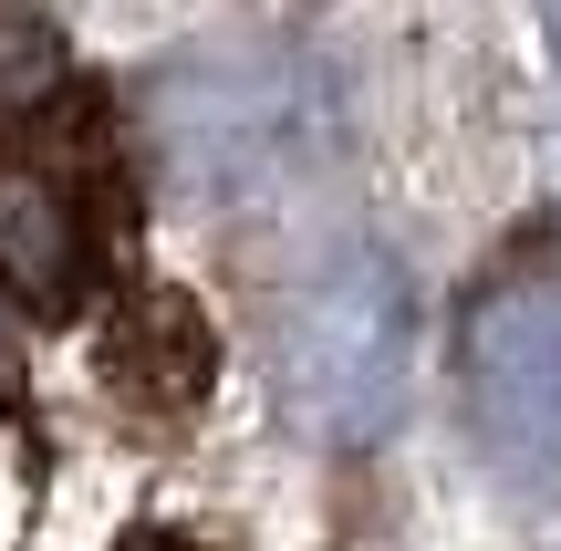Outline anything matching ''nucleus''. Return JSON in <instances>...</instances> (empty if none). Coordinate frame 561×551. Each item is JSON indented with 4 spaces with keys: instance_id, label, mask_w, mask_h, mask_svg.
<instances>
[{
    "instance_id": "nucleus-1",
    "label": "nucleus",
    "mask_w": 561,
    "mask_h": 551,
    "mask_svg": "<svg viewBox=\"0 0 561 551\" xmlns=\"http://www.w3.org/2000/svg\"><path fill=\"white\" fill-rule=\"evenodd\" d=\"M416 291L385 250H333L280 312V386L322 437H375L405 395Z\"/></svg>"
},
{
    "instance_id": "nucleus-2",
    "label": "nucleus",
    "mask_w": 561,
    "mask_h": 551,
    "mask_svg": "<svg viewBox=\"0 0 561 551\" xmlns=\"http://www.w3.org/2000/svg\"><path fill=\"white\" fill-rule=\"evenodd\" d=\"M468 416L489 458L520 479H561V302L500 291L468 323Z\"/></svg>"
},
{
    "instance_id": "nucleus-3",
    "label": "nucleus",
    "mask_w": 561,
    "mask_h": 551,
    "mask_svg": "<svg viewBox=\"0 0 561 551\" xmlns=\"http://www.w3.org/2000/svg\"><path fill=\"white\" fill-rule=\"evenodd\" d=\"M0 282L32 312H62L83 291V219L42 167H0Z\"/></svg>"
},
{
    "instance_id": "nucleus-4",
    "label": "nucleus",
    "mask_w": 561,
    "mask_h": 551,
    "mask_svg": "<svg viewBox=\"0 0 561 551\" xmlns=\"http://www.w3.org/2000/svg\"><path fill=\"white\" fill-rule=\"evenodd\" d=\"M104 375H115L125 395H157V406H198V386H208V333H198V312H187L178 291L125 302L115 344H104Z\"/></svg>"
},
{
    "instance_id": "nucleus-5",
    "label": "nucleus",
    "mask_w": 561,
    "mask_h": 551,
    "mask_svg": "<svg viewBox=\"0 0 561 551\" xmlns=\"http://www.w3.org/2000/svg\"><path fill=\"white\" fill-rule=\"evenodd\" d=\"M53 62H62V42L42 32V21H0V115L53 94Z\"/></svg>"
},
{
    "instance_id": "nucleus-6",
    "label": "nucleus",
    "mask_w": 561,
    "mask_h": 551,
    "mask_svg": "<svg viewBox=\"0 0 561 551\" xmlns=\"http://www.w3.org/2000/svg\"><path fill=\"white\" fill-rule=\"evenodd\" d=\"M21 395V354H11V333H0V406Z\"/></svg>"
},
{
    "instance_id": "nucleus-7",
    "label": "nucleus",
    "mask_w": 561,
    "mask_h": 551,
    "mask_svg": "<svg viewBox=\"0 0 561 551\" xmlns=\"http://www.w3.org/2000/svg\"><path fill=\"white\" fill-rule=\"evenodd\" d=\"M136 551H178V541H136Z\"/></svg>"
}]
</instances>
